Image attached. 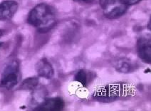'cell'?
Listing matches in <instances>:
<instances>
[{
  "label": "cell",
  "instance_id": "6da1fadb",
  "mask_svg": "<svg viewBox=\"0 0 151 111\" xmlns=\"http://www.w3.org/2000/svg\"><path fill=\"white\" fill-rule=\"evenodd\" d=\"M27 21L37 28L39 32L45 33L54 28L56 25V12L49 5L44 3L39 4L30 11Z\"/></svg>",
  "mask_w": 151,
  "mask_h": 111
},
{
  "label": "cell",
  "instance_id": "7a4b0ae2",
  "mask_svg": "<svg viewBox=\"0 0 151 111\" xmlns=\"http://www.w3.org/2000/svg\"><path fill=\"white\" fill-rule=\"evenodd\" d=\"M99 1L105 16L111 19L119 18L128 9V5L121 0H99Z\"/></svg>",
  "mask_w": 151,
  "mask_h": 111
},
{
  "label": "cell",
  "instance_id": "3957f363",
  "mask_svg": "<svg viewBox=\"0 0 151 111\" xmlns=\"http://www.w3.org/2000/svg\"><path fill=\"white\" fill-rule=\"evenodd\" d=\"M19 64L14 61L5 68L0 81V87L5 89H12L19 82Z\"/></svg>",
  "mask_w": 151,
  "mask_h": 111
},
{
  "label": "cell",
  "instance_id": "277c9868",
  "mask_svg": "<svg viewBox=\"0 0 151 111\" xmlns=\"http://www.w3.org/2000/svg\"><path fill=\"white\" fill-rule=\"evenodd\" d=\"M137 51L140 59L145 64L151 62V44L146 38H140L137 42Z\"/></svg>",
  "mask_w": 151,
  "mask_h": 111
},
{
  "label": "cell",
  "instance_id": "5b68a950",
  "mask_svg": "<svg viewBox=\"0 0 151 111\" xmlns=\"http://www.w3.org/2000/svg\"><path fill=\"white\" fill-rule=\"evenodd\" d=\"M18 9V4L13 0H6L0 3V20L12 19Z\"/></svg>",
  "mask_w": 151,
  "mask_h": 111
},
{
  "label": "cell",
  "instance_id": "8992f818",
  "mask_svg": "<svg viewBox=\"0 0 151 111\" xmlns=\"http://www.w3.org/2000/svg\"><path fill=\"white\" fill-rule=\"evenodd\" d=\"M36 70L39 76L50 79L54 75V70L49 61L44 58L39 60L36 65Z\"/></svg>",
  "mask_w": 151,
  "mask_h": 111
},
{
  "label": "cell",
  "instance_id": "52a82bcc",
  "mask_svg": "<svg viewBox=\"0 0 151 111\" xmlns=\"http://www.w3.org/2000/svg\"><path fill=\"white\" fill-rule=\"evenodd\" d=\"M64 102L61 98H53L44 100L36 108V110L58 111L63 110Z\"/></svg>",
  "mask_w": 151,
  "mask_h": 111
},
{
  "label": "cell",
  "instance_id": "ba28073f",
  "mask_svg": "<svg viewBox=\"0 0 151 111\" xmlns=\"http://www.w3.org/2000/svg\"><path fill=\"white\" fill-rule=\"evenodd\" d=\"M39 83V79L37 77H32L22 82L20 88L23 90H34Z\"/></svg>",
  "mask_w": 151,
  "mask_h": 111
},
{
  "label": "cell",
  "instance_id": "9c48e42d",
  "mask_svg": "<svg viewBox=\"0 0 151 111\" xmlns=\"http://www.w3.org/2000/svg\"><path fill=\"white\" fill-rule=\"evenodd\" d=\"M74 79L76 81L80 83L83 87H86L87 76L86 73L83 70H80L76 73V74L75 75Z\"/></svg>",
  "mask_w": 151,
  "mask_h": 111
},
{
  "label": "cell",
  "instance_id": "30bf717a",
  "mask_svg": "<svg viewBox=\"0 0 151 111\" xmlns=\"http://www.w3.org/2000/svg\"><path fill=\"white\" fill-rule=\"evenodd\" d=\"M116 68L118 71L122 73H128L130 71L131 68V65L128 61H125V60H121V61H118L117 64Z\"/></svg>",
  "mask_w": 151,
  "mask_h": 111
},
{
  "label": "cell",
  "instance_id": "8fae6325",
  "mask_svg": "<svg viewBox=\"0 0 151 111\" xmlns=\"http://www.w3.org/2000/svg\"><path fill=\"white\" fill-rule=\"evenodd\" d=\"M121 1H123L124 4L129 6V5H133L137 4V3L140 2L141 0H121Z\"/></svg>",
  "mask_w": 151,
  "mask_h": 111
},
{
  "label": "cell",
  "instance_id": "7c38bea8",
  "mask_svg": "<svg viewBox=\"0 0 151 111\" xmlns=\"http://www.w3.org/2000/svg\"><path fill=\"white\" fill-rule=\"evenodd\" d=\"M76 1H83V2H90V1H91L92 0H76Z\"/></svg>",
  "mask_w": 151,
  "mask_h": 111
},
{
  "label": "cell",
  "instance_id": "4fadbf2b",
  "mask_svg": "<svg viewBox=\"0 0 151 111\" xmlns=\"http://www.w3.org/2000/svg\"><path fill=\"white\" fill-rule=\"evenodd\" d=\"M2 34H3V32H1V30H0V37H1V36H2ZM1 45H2V42H0V48H1Z\"/></svg>",
  "mask_w": 151,
  "mask_h": 111
}]
</instances>
